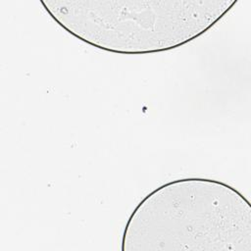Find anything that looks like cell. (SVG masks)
Returning <instances> with one entry per match:
<instances>
[{"label":"cell","instance_id":"1","mask_svg":"<svg viewBox=\"0 0 251 251\" xmlns=\"http://www.w3.org/2000/svg\"><path fill=\"white\" fill-rule=\"evenodd\" d=\"M251 251V206L210 178L169 181L147 194L126 224L122 251Z\"/></svg>","mask_w":251,"mask_h":251},{"label":"cell","instance_id":"2","mask_svg":"<svg viewBox=\"0 0 251 251\" xmlns=\"http://www.w3.org/2000/svg\"><path fill=\"white\" fill-rule=\"evenodd\" d=\"M238 0H41L67 32L126 55L180 47L207 32Z\"/></svg>","mask_w":251,"mask_h":251}]
</instances>
